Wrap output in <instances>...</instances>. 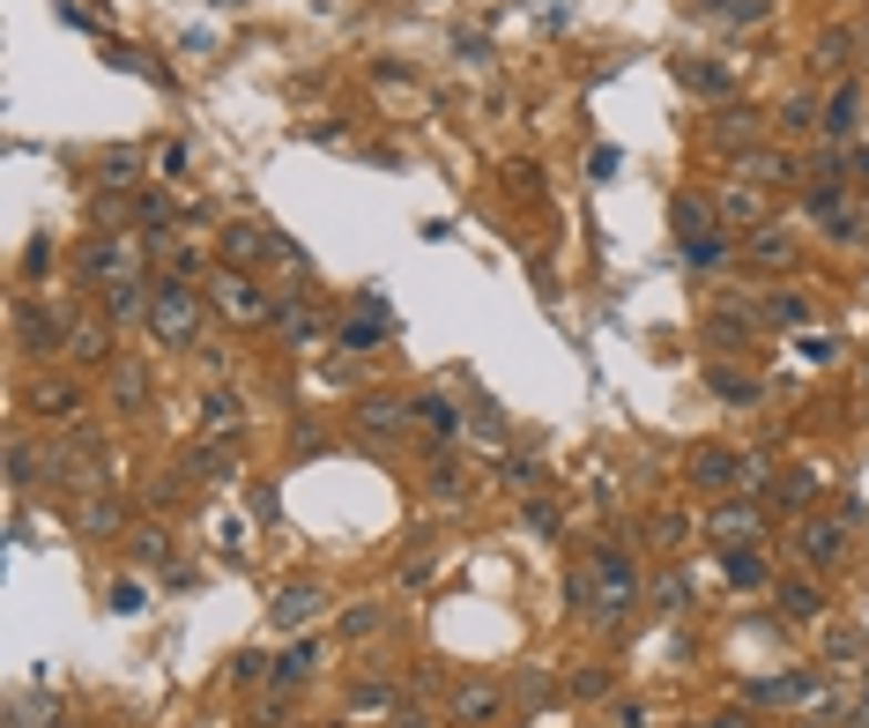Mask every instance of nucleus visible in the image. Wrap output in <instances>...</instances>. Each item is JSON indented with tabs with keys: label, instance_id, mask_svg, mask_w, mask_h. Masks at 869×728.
Wrapping results in <instances>:
<instances>
[{
	"label": "nucleus",
	"instance_id": "obj_1",
	"mask_svg": "<svg viewBox=\"0 0 869 728\" xmlns=\"http://www.w3.org/2000/svg\"><path fill=\"white\" fill-rule=\"evenodd\" d=\"M676 246H684V260H692V268H720V224L714 216H706V208H698V194H676Z\"/></svg>",
	"mask_w": 869,
	"mask_h": 728
},
{
	"label": "nucleus",
	"instance_id": "obj_2",
	"mask_svg": "<svg viewBox=\"0 0 869 728\" xmlns=\"http://www.w3.org/2000/svg\"><path fill=\"white\" fill-rule=\"evenodd\" d=\"M595 580H602V587H587V603H595V617H602V625H617L624 609L640 603V580H632L624 551H595Z\"/></svg>",
	"mask_w": 869,
	"mask_h": 728
},
{
	"label": "nucleus",
	"instance_id": "obj_3",
	"mask_svg": "<svg viewBox=\"0 0 869 728\" xmlns=\"http://www.w3.org/2000/svg\"><path fill=\"white\" fill-rule=\"evenodd\" d=\"M758 476H766V461H758V453H698V461H692L698 491H758Z\"/></svg>",
	"mask_w": 869,
	"mask_h": 728
},
{
	"label": "nucleus",
	"instance_id": "obj_4",
	"mask_svg": "<svg viewBox=\"0 0 869 728\" xmlns=\"http://www.w3.org/2000/svg\"><path fill=\"white\" fill-rule=\"evenodd\" d=\"M150 320L164 342H194V320H201V305L186 283H156V298H150Z\"/></svg>",
	"mask_w": 869,
	"mask_h": 728
},
{
	"label": "nucleus",
	"instance_id": "obj_5",
	"mask_svg": "<svg viewBox=\"0 0 869 728\" xmlns=\"http://www.w3.org/2000/svg\"><path fill=\"white\" fill-rule=\"evenodd\" d=\"M795 551H802V565H840L847 557V521H802L795 527Z\"/></svg>",
	"mask_w": 869,
	"mask_h": 728
},
{
	"label": "nucleus",
	"instance_id": "obj_6",
	"mask_svg": "<svg viewBox=\"0 0 869 728\" xmlns=\"http://www.w3.org/2000/svg\"><path fill=\"white\" fill-rule=\"evenodd\" d=\"M208 305H216L224 320H238V327H253L260 312H268V305H260V290H253L246 276H216V283H208Z\"/></svg>",
	"mask_w": 869,
	"mask_h": 728
},
{
	"label": "nucleus",
	"instance_id": "obj_7",
	"mask_svg": "<svg viewBox=\"0 0 869 728\" xmlns=\"http://www.w3.org/2000/svg\"><path fill=\"white\" fill-rule=\"evenodd\" d=\"M16 335H23V350L38 357V350H52V342L68 335V320H60L52 305H16Z\"/></svg>",
	"mask_w": 869,
	"mask_h": 728
},
{
	"label": "nucleus",
	"instance_id": "obj_8",
	"mask_svg": "<svg viewBox=\"0 0 869 728\" xmlns=\"http://www.w3.org/2000/svg\"><path fill=\"white\" fill-rule=\"evenodd\" d=\"M126 260H134V246H120V238H98V246L82 253V276H90V283H126Z\"/></svg>",
	"mask_w": 869,
	"mask_h": 728
},
{
	"label": "nucleus",
	"instance_id": "obj_9",
	"mask_svg": "<svg viewBox=\"0 0 869 728\" xmlns=\"http://www.w3.org/2000/svg\"><path fill=\"white\" fill-rule=\"evenodd\" d=\"M720 216H728V224H766V194H758L750 178H736V186L720 194Z\"/></svg>",
	"mask_w": 869,
	"mask_h": 728
},
{
	"label": "nucleus",
	"instance_id": "obj_10",
	"mask_svg": "<svg viewBox=\"0 0 869 728\" xmlns=\"http://www.w3.org/2000/svg\"><path fill=\"white\" fill-rule=\"evenodd\" d=\"M75 521H82V535H112V527H120V499H112V491H90Z\"/></svg>",
	"mask_w": 869,
	"mask_h": 728
},
{
	"label": "nucleus",
	"instance_id": "obj_11",
	"mask_svg": "<svg viewBox=\"0 0 869 728\" xmlns=\"http://www.w3.org/2000/svg\"><path fill=\"white\" fill-rule=\"evenodd\" d=\"M744 178H750V186H788L795 164H788V156H773V150H750L744 156Z\"/></svg>",
	"mask_w": 869,
	"mask_h": 728
},
{
	"label": "nucleus",
	"instance_id": "obj_12",
	"mask_svg": "<svg viewBox=\"0 0 869 728\" xmlns=\"http://www.w3.org/2000/svg\"><path fill=\"white\" fill-rule=\"evenodd\" d=\"M313 609H320V587H283L275 595V625H305Z\"/></svg>",
	"mask_w": 869,
	"mask_h": 728
},
{
	"label": "nucleus",
	"instance_id": "obj_13",
	"mask_svg": "<svg viewBox=\"0 0 869 728\" xmlns=\"http://www.w3.org/2000/svg\"><path fill=\"white\" fill-rule=\"evenodd\" d=\"M818 587H810V580H788V587H780V617H795V625H810V617H818Z\"/></svg>",
	"mask_w": 869,
	"mask_h": 728
},
{
	"label": "nucleus",
	"instance_id": "obj_14",
	"mask_svg": "<svg viewBox=\"0 0 869 728\" xmlns=\"http://www.w3.org/2000/svg\"><path fill=\"white\" fill-rule=\"evenodd\" d=\"M855 82H840V90H832V104H825V134H832V142H840V134H855Z\"/></svg>",
	"mask_w": 869,
	"mask_h": 728
},
{
	"label": "nucleus",
	"instance_id": "obj_15",
	"mask_svg": "<svg viewBox=\"0 0 869 728\" xmlns=\"http://www.w3.org/2000/svg\"><path fill=\"white\" fill-rule=\"evenodd\" d=\"M818 469H788V476H780V505H788V513H802V505L818 499Z\"/></svg>",
	"mask_w": 869,
	"mask_h": 728
},
{
	"label": "nucleus",
	"instance_id": "obj_16",
	"mask_svg": "<svg viewBox=\"0 0 869 728\" xmlns=\"http://www.w3.org/2000/svg\"><path fill=\"white\" fill-rule=\"evenodd\" d=\"M357 424H365V439H395L401 431V402H365L357 409Z\"/></svg>",
	"mask_w": 869,
	"mask_h": 728
},
{
	"label": "nucleus",
	"instance_id": "obj_17",
	"mask_svg": "<svg viewBox=\"0 0 869 728\" xmlns=\"http://www.w3.org/2000/svg\"><path fill=\"white\" fill-rule=\"evenodd\" d=\"M417 417H423L431 431H439V439H453V431H461V409H453L447 394H423V402H417Z\"/></svg>",
	"mask_w": 869,
	"mask_h": 728
},
{
	"label": "nucleus",
	"instance_id": "obj_18",
	"mask_svg": "<svg viewBox=\"0 0 869 728\" xmlns=\"http://www.w3.org/2000/svg\"><path fill=\"white\" fill-rule=\"evenodd\" d=\"M453 714H461V721H491V714H498V691H491V684H469V691L453 699Z\"/></svg>",
	"mask_w": 869,
	"mask_h": 728
},
{
	"label": "nucleus",
	"instance_id": "obj_19",
	"mask_svg": "<svg viewBox=\"0 0 869 728\" xmlns=\"http://www.w3.org/2000/svg\"><path fill=\"white\" fill-rule=\"evenodd\" d=\"M142 312V283H112V298H104V320H134Z\"/></svg>",
	"mask_w": 869,
	"mask_h": 728
},
{
	"label": "nucleus",
	"instance_id": "obj_20",
	"mask_svg": "<svg viewBox=\"0 0 869 728\" xmlns=\"http://www.w3.org/2000/svg\"><path fill=\"white\" fill-rule=\"evenodd\" d=\"M750 253H758V260H773V268H780V260H788V230H766V224H758V230H750Z\"/></svg>",
	"mask_w": 869,
	"mask_h": 728
},
{
	"label": "nucleus",
	"instance_id": "obj_21",
	"mask_svg": "<svg viewBox=\"0 0 869 728\" xmlns=\"http://www.w3.org/2000/svg\"><path fill=\"white\" fill-rule=\"evenodd\" d=\"M714 535H750V527H758V505H728V513H714Z\"/></svg>",
	"mask_w": 869,
	"mask_h": 728
},
{
	"label": "nucleus",
	"instance_id": "obj_22",
	"mask_svg": "<svg viewBox=\"0 0 869 728\" xmlns=\"http://www.w3.org/2000/svg\"><path fill=\"white\" fill-rule=\"evenodd\" d=\"M728 580H736V587H758V580H766V557L758 551H728Z\"/></svg>",
	"mask_w": 869,
	"mask_h": 728
},
{
	"label": "nucleus",
	"instance_id": "obj_23",
	"mask_svg": "<svg viewBox=\"0 0 869 728\" xmlns=\"http://www.w3.org/2000/svg\"><path fill=\"white\" fill-rule=\"evenodd\" d=\"M684 82H692V90H706V98H728V75H720L714 60H706V68L692 60V68H684Z\"/></svg>",
	"mask_w": 869,
	"mask_h": 728
},
{
	"label": "nucleus",
	"instance_id": "obj_24",
	"mask_svg": "<svg viewBox=\"0 0 869 728\" xmlns=\"http://www.w3.org/2000/svg\"><path fill=\"white\" fill-rule=\"evenodd\" d=\"M379 335H387V320H357V327H343V350H372Z\"/></svg>",
	"mask_w": 869,
	"mask_h": 728
},
{
	"label": "nucleus",
	"instance_id": "obj_25",
	"mask_svg": "<svg viewBox=\"0 0 869 728\" xmlns=\"http://www.w3.org/2000/svg\"><path fill=\"white\" fill-rule=\"evenodd\" d=\"M142 587H134V580H120V587H112V617H142Z\"/></svg>",
	"mask_w": 869,
	"mask_h": 728
},
{
	"label": "nucleus",
	"instance_id": "obj_26",
	"mask_svg": "<svg viewBox=\"0 0 869 728\" xmlns=\"http://www.w3.org/2000/svg\"><path fill=\"white\" fill-rule=\"evenodd\" d=\"M8 476H16V483L38 476V453H30V439H16V447H8Z\"/></svg>",
	"mask_w": 869,
	"mask_h": 728
},
{
	"label": "nucleus",
	"instance_id": "obj_27",
	"mask_svg": "<svg viewBox=\"0 0 869 728\" xmlns=\"http://www.w3.org/2000/svg\"><path fill=\"white\" fill-rule=\"evenodd\" d=\"M208 431L224 439V431H238V402H224V394H208Z\"/></svg>",
	"mask_w": 869,
	"mask_h": 728
},
{
	"label": "nucleus",
	"instance_id": "obj_28",
	"mask_svg": "<svg viewBox=\"0 0 869 728\" xmlns=\"http://www.w3.org/2000/svg\"><path fill=\"white\" fill-rule=\"evenodd\" d=\"M766 312H773L780 327H802V320H810V305H802V298H766Z\"/></svg>",
	"mask_w": 869,
	"mask_h": 728
},
{
	"label": "nucleus",
	"instance_id": "obj_29",
	"mask_svg": "<svg viewBox=\"0 0 869 728\" xmlns=\"http://www.w3.org/2000/svg\"><path fill=\"white\" fill-rule=\"evenodd\" d=\"M30 402H38V409H75V387H60V379H45V387H38Z\"/></svg>",
	"mask_w": 869,
	"mask_h": 728
},
{
	"label": "nucleus",
	"instance_id": "obj_30",
	"mask_svg": "<svg viewBox=\"0 0 869 728\" xmlns=\"http://www.w3.org/2000/svg\"><path fill=\"white\" fill-rule=\"evenodd\" d=\"M275 327H290V335H313V312H305V305H290V298H283V305H275Z\"/></svg>",
	"mask_w": 869,
	"mask_h": 728
},
{
	"label": "nucleus",
	"instance_id": "obj_31",
	"mask_svg": "<svg viewBox=\"0 0 869 728\" xmlns=\"http://www.w3.org/2000/svg\"><path fill=\"white\" fill-rule=\"evenodd\" d=\"M832 654H840V662H855V669H862V632H832Z\"/></svg>",
	"mask_w": 869,
	"mask_h": 728
},
{
	"label": "nucleus",
	"instance_id": "obj_32",
	"mask_svg": "<svg viewBox=\"0 0 869 728\" xmlns=\"http://www.w3.org/2000/svg\"><path fill=\"white\" fill-rule=\"evenodd\" d=\"M714 387L728 394V402H750V394H758V387H750V379H736V372H714Z\"/></svg>",
	"mask_w": 869,
	"mask_h": 728
},
{
	"label": "nucleus",
	"instance_id": "obj_33",
	"mask_svg": "<svg viewBox=\"0 0 869 728\" xmlns=\"http://www.w3.org/2000/svg\"><path fill=\"white\" fill-rule=\"evenodd\" d=\"M780 120H788V126H795V134H802V126L818 120V104H810V98H795V104H788V112H780Z\"/></svg>",
	"mask_w": 869,
	"mask_h": 728
},
{
	"label": "nucleus",
	"instance_id": "obj_34",
	"mask_svg": "<svg viewBox=\"0 0 869 728\" xmlns=\"http://www.w3.org/2000/svg\"><path fill=\"white\" fill-rule=\"evenodd\" d=\"M45 268H52V246H45V238H38V246L23 253V276H45Z\"/></svg>",
	"mask_w": 869,
	"mask_h": 728
},
{
	"label": "nucleus",
	"instance_id": "obj_35",
	"mask_svg": "<svg viewBox=\"0 0 869 728\" xmlns=\"http://www.w3.org/2000/svg\"><path fill=\"white\" fill-rule=\"evenodd\" d=\"M855 728H869V699H862V714H855Z\"/></svg>",
	"mask_w": 869,
	"mask_h": 728
},
{
	"label": "nucleus",
	"instance_id": "obj_36",
	"mask_svg": "<svg viewBox=\"0 0 869 728\" xmlns=\"http://www.w3.org/2000/svg\"><path fill=\"white\" fill-rule=\"evenodd\" d=\"M802 728H818V721H802Z\"/></svg>",
	"mask_w": 869,
	"mask_h": 728
},
{
	"label": "nucleus",
	"instance_id": "obj_37",
	"mask_svg": "<svg viewBox=\"0 0 869 728\" xmlns=\"http://www.w3.org/2000/svg\"><path fill=\"white\" fill-rule=\"evenodd\" d=\"M45 728H60V721H45Z\"/></svg>",
	"mask_w": 869,
	"mask_h": 728
}]
</instances>
